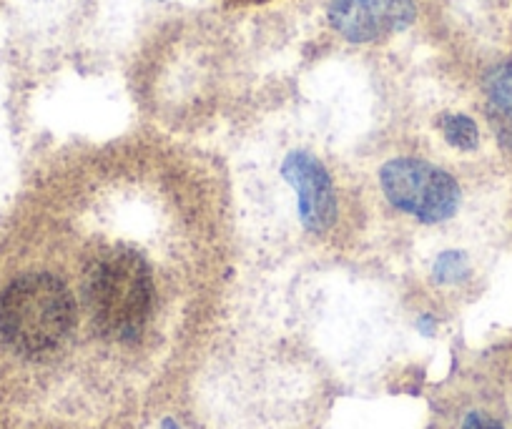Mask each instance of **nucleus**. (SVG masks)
Wrapping results in <instances>:
<instances>
[{
  "instance_id": "nucleus-5",
  "label": "nucleus",
  "mask_w": 512,
  "mask_h": 429,
  "mask_svg": "<svg viewBox=\"0 0 512 429\" xmlns=\"http://www.w3.org/2000/svg\"><path fill=\"white\" fill-rule=\"evenodd\" d=\"M487 101H490V116L502 141L512 146V63H505L490 73Z\"/></svg>"
},
{
  "instance_id": "nucleus-6",
  "label": "nucleus",
  "mask_w": 512,
  "mask_h": 429,
  "mask_svg": "<svg viewBox=\"0 0 512 429\" xmlns=\"http://www.w3.org/2000/svg\"><path fill=\"white\" fill-rule=\"evenodd\" d=\"M442 136L450 146L462 151L477 149V143H480V131H477L475 121L462 116V113H450V116L442 118Z\"/></svg>"
},
{
  "instance_id": "nucleus-3",
  "label": "nucleus",
  "mask_w": 512,
  "mask_h": 429,
  "mask_svg": "<svg viewBox=\"0 0 512 429\" xmlns=\"http://www.w3.org/2000/svg\"><path fill=\"white\" fill-rule=\"evenodd\" d=\"M329 23L352 43H372L415 23L412 0H329Z\"/></svg>"
},
{
  "instance_id": "nucleus-7",
  "label": "nucleus",
  "mask_w": 512,
  "mask_h": 429,
  "mask_svg": "<svg viewBox=\"0 0 512 429\" xmlns=\"http://www.w3.org/2000/svg\"><path fill=\"white\" fill-rule=\"evenodd\" d=\"M467 276V259L462 251H445L435 264V279L442 284H455Z\"/></svg>"
},
{
  "instance_id": "nucleus-2",
  "label": "nucleus",
  "mask_w": 512,
  "mask_h": 429,
  "mask_svg": "<svg viewBox=\"0 0 512 429\" xmlns=\"http://www.w3.org/2000/svg\"><path fill=\"white\" fill-rule=\"evenodd\" d=\"M379 179L392 206L425 224H440L457 214L460 186L437 166L415 159H397L384 166Z\"/></svg>"
},
{
  "instance_id": "nucleus-8",
  "label": "nucleus",
  "mask_w": 512,
  "mask_h": 429,
  "mask_svg": "<svg viewBox=\"0 0 512 429\" xmlns=\"http://www.w3.org/2000/svg\"><path fill=\"white\" fill-rule=\"evenodd\" d=\"M457 429H505V427H502L495 417H490L487 412H480V409H477V412H467Z\"/></svg>"
},
{
  "instance_id": "nucleus-1",
  "label": "nucleus",
  "mask_w": 512,
  "mask_h": 429,
  "mask_svg": "<svg viewBox=\"0 0 512 429\" xmlns=\"http://www.w3.org/2000/svg\"><path fill=\"white\" fill-rule=\"evenodd\" d=\"M78 294L98 362H128L156 334L159 286L151 256L134 241H98L76 254Z\"/></svg>"
},
{
  "instance_id": "nucleus-4",
  "label": "nucleus",
  "mask_w": 512,
  "mask_h": 429,
  "mask_svg": "<svg viewBox=\"0 0 512 429\" xmlns=\"http://www.w3.org/2000/svg\"><path fill=\"white\" fill-rule=\"evenodd\" d=\"M282 174L299 196V216L309 231H327L337 219L332 179L327 169L307 151H297L282 166Z\"/></svg>"
}]
</instances>
